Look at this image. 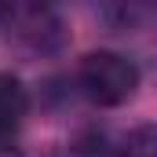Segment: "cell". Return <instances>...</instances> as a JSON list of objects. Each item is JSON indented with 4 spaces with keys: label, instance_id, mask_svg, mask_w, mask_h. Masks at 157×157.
Masks as SVG:
<instances>
[{
    "label": "cell",
    "instance_id": "obj_1",
    "mask_svg": "<svg viewBox=\"0 0 157 157\" xmlns=\"http://www.w3.org/2000/svg\"><path fill=\"white\" fill-rule=\"evenodd\" d=\"M80 88L95 106H121L135 95L139 70L117 51H91L80 62Z\"/></svg>",
    "mask_w": 157,
    "mask_h": 157
},
{
    "label": "cell",
    "instance_id": "obj_2",
    "mask_svg": "<svg viewBox=\"0 0 157 157\" xmlns=\"http://www.w3.org/2000/svg\"><path fill=\"white\" fill-rule=\"evenodd\" d=\"M26 110H29V95H26L22 80L11 73H0V139L22 124Z\"/></svg>",
    "mask_w": 157,
    "mask_h": 157
},
{
    "label": "cell",
    "instance_id": "obj_3",
    "mask_svg": "<svg viewBox=\"0 0 157 157\" xmlns=\"http://www.w3.org/2000/svg\"><path fill=\"white\" fill-rule=\"evenodd\" d=\"M124 157H154V128H139L128 135Z\"/></svg>",
    "mask_w": 157,
    "mask_h": 157
},
{
    "label": "cell",
    "instance_id": "obj_4",
    "mask_svg": "<svg viewBox=\"0 0 157 157\" xmlns=\"http://www.w3.org/2000/svg\"><path fill=\"white\" fill-rule=\"evenodd\" d=\"M0 157H18L15 150H7V146H0Z\"/></svg>",
    "mask_w": 157,
    "mask_h": 157
},
{
    "label": "cell",
    "instance_id": "obj_5",
    "mask_svg": "<svg viewBox=\"0 0 157 157\" xmlns=\"http://www.w3.org/2000/svg\"><path fill=\"white\" fill-rule=\"evenodd\" d=\"M4 11H7V0H0V18H4Z\"/></svg>",
    "mask_w": 157,
    "mask_h": 157
}]
</instances>
